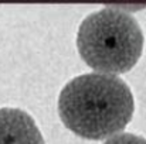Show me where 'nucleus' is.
<instances>
[{"instance_id": "f257e3e1", "label": "nucleus", "mask_w": 146, "mask_h": 144, "mask_svg": "<svg viewBox=\"0 0 146 144\" xmlns=\"http://www.w3.org/2000/svg\"><path fill=\"white\" fill-rule=\"evenodd\" d=\"M133 110L131 88L115 75L91 72L75 76L58 96L61 122L87 140L116 136L132 120Z\"/></svg>"}, {"instance_id": "f03ea898", "label": "nucleus", "mask_w": 146, "mask_h": 144, "mask_svg": "<svg viewBox=\"0 0 146 144\" xmlns=\"http://www.w3.org/2000/svg\"><path fill=\"white\" fill-rule=\"evenodd\" d=\"M143 43V33L135 17L111 7L88 14L77 34L82 61L98 74L115 76L138 64Z\"/></svg>"}, {"instance_id": "7ed1b4c3", "label": "nucleus", "mask_w": 146, "mask_h": 144, "mask_svg": "<svg viewBox=\"0 0 146 144\" xmlns=\"http://www.w3.org/2000/svg\"><path fill=\"white\" fill-rule=\"evenodd\" d=\"M0 144H44L34 119L16 107L0 109Z\"/></svg>"}, {"instance_id": "20e7f679", "label": "nucleus", "mask_w": 146, "mask_h": 144, "mask_svg": "<svg viewBox=\"0 0 146 144\" xmlns=\"http://www.w3.org/2000/svg\"><path fill=\"white\" fill-rule=\"evenodd\" d=\"M104 144H146V139L133 133H121L108 139Z\"/></svg>"}]
</instances>
